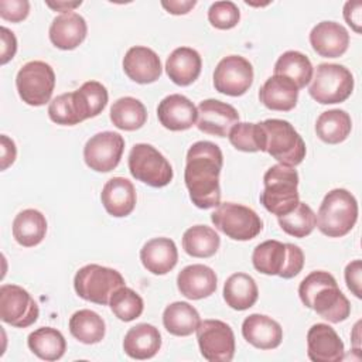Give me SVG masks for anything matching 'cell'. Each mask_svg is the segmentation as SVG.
<instances>
[{"instance_id":"cell-1","label":"cell","mask_w":362,"mask_h":362,"mask_svg":"<svg viewBox=\"0 0 362 362\" xmlns=\"http://www.w3.org/2000/svg\"><path fill=\"white\" fill-rule=\"evenodd\" d=\"M222 164V151L212 141L201 140L188 148L184 181L197 208L209 209L221 204L219 174Z\"/></svg>"},{"instance_id":"cell-2","label":"cell","mask_w":362,"mask_h":362,"mask_svg":"<svg viewBox=\"0 0 362 362\" xmlns=\"http://www.w3.org/2000/svg\"><path fill=\"white\" fill-rule=\"evenodd\" d=\"M298 296L301 303L315 311L328 322L338 324L351 314V304L339 290L335 277L324 270H315L307 274L300 286Z\"/></svg>"},{"instance_id":"cell-3","label":"cell","mask_w":362,"mask_h":362,"mask_svg":"<svg viewBox=\"0 0 362 362\" xmlns=\"http://www.w3.org/2000/svg\"><path fill=\"white\" fill-rule=\"evenodd\" d=\"M107 99L105 85L98 81H88L79 89L54 98L48 106V116L57 124L75 126L102 113Z\"/></svg>"},{"instance_id":"cell-4","label":"cell","mask_w":362,"mask_h":362,"mask_svg":"<svg viewBox=\"0 0 362 362\" xmlns=\"http://www.w3.org/2000/svg\"><path fill=\"white\" fill-rule=\"evenodd\" d=\"M263 192L260 204L276 216L288 214L300 202L298 173L294 167L274 164L263 175Z\"/></svg>"},{"instance_id":"cell-5","label":"cell","mask_w":362,"mask_h":362,"mask_svg":"<svg viewBox=\"0 0 362 362\" xmlns=\"http://www.w3.org/2000/svg\"><path fill=\"white\" fill-rule=\"evenodd\" d=\"M317 228L328 238H342L358 221L356 198L344 188L331 189L322 199L317 214Z\"/></svg>"},{"instance_id":"cell-6","label":"cell","mask_w":362,"mask_h":362,"mask_svg":"<svg viewBox=\"0 0 362 362\" xmlns=\"http://www.w3.org/2000/svg\"><path fill=\"white\" fill-rule=\"evenodd\" d=\"M252 263L259 273L279 276L281 279H293L304 267V253L297 245L272 239L264 240L255 247Z\"/></svg>"},{"instance_id":"cell-7","label":"cell","mask_w":362,"mask_h":362,"mask_svg":"<svg viewBox=\"0 0 362 362\" xmlns=\"http://www.w3.org/2000/svg\"><path fill=\"white\" fill-rule=\"evenodd\" d=\"M266 134V151L279 164L296 167L305 158V143L293 124L283 119H266L260 122Z\"/></svg>"},{"instance_id":"cell-8","label":"cell","mask_w":362,"mask_h":362,"mask_svg":"<svg viewBox=\"0 0 362 362\" xmlns=\"http://www.w3.org/2000/svg\"><path fill=\"white\" fill-rule=\"evenodd\" d=\"M124 286L123 276L106 266L86 264L81 267L74 277V288L76 294L85 301L106 305L112 294Z\"/></svg>"},{"instance_id":"cell-9","label":"cell","mask_w":362,"mask_h":362,"mask_svg":"<svg viewBox=\"0 0 362 362\" xmlns=\"http://www.w3.org/2000/svg\"><path fill=\"white\" fill-rule=\"evenodd\" d=\"M127 165L133 178L153 188L168 185L174 177L170 161L147 143H137L132 147Z\"/></svg>"},{"instance_id":"cell-10","label":"cell","mask_w":362,"mask_h":362,"mask_svg":"<svg viewBox=\"0 0 362 362\" xmlns=\"http://www.w3.org/2000/svg\"><path fill=\"white\" fill-rule=\"evenodd\" d=\"M354 90V76L339 64H320L314 72L308 93L321 105H334L346 100Z\"/></svg>"},{"instance_id":"cell-11","label":"cell","mask_w":362,"mask_h":362,"mask_svg":"<svg viewBox=\"0 0 362 362\" xmlns=\"http://www.w3.org/2000/svg\"><path fill=\"white\" fill-rule=\"evenodd\" d=\"M211 221L228 238L242 242L256 238L263 229L260 216L252 208L235 202L219 204L211 214Z\"/></svg>"},{"instance_id":"cell-12","label":"cell","mask_w":362,"mask_h":362,"mask_svg":"<svg viewBox=\"0 0 362 362\" xmlns=\"http://www.w3.org/2000/svg\"><path fill=\"white\" fill-rule=\"evenodd\" d=\"M16 88L24 103L42 106L49 102L55 88L54 69L44 61H30L17 72Z\"/></svg>"},{"instance_id":"cell-13","label":"cell","mask_w":362,"mask_h":362,"mask_svg":"<svg viewBox=\"0 0 362 362\" xmlns=\"http://www.w3.org/2000/svg\"><path fill=\"white\" fill-rule=\"evenodd\" d=\"M201 355L209 362H229L235 355V334L221 320H204L197 328Z\"/></svg>"},{"instance_id":"cell-14","label":"cell","mask_w":362,"mask_h":362,"mask_svg":"<svg viewBox=\"0 0 362 362\" xmlns=\"http://www.w3.org/2000/svg\"><path fill=\"white\" fill-rule=\"evenodd\" d=\"M40 315V308L31 294L17 284H3L0 287V318L3 322L27 328Z\"/></svg>"},{"instance_id":"cell-15","label":"cell","mask_w":362,"mask_h":362,"mask_svg":"<svg viewBox=\"0 0 362 362\" xmlns=\"http://www.w3.org/2000/svg\"><path fill=\"white\" fill-rule=\"evenodd\" d=\"M253 83V66L240 55L222 58L214 71V86L228 96L245 95Z\"/></svg>"},{"instance_id":"cell-16","label":"cell","mask_w":362,"mask_h":362,"mask_svg":"<svg viewBox=\"0 0 362 362\" xmlns=\"http://www.w3.org/2000/svg\"><path fill=\"white\" fill-rule=\"evenodd\" d=\"M124 150V139L115 132H100L92 136L83 147L85 164L98 173L115 170Z\"/></svg>"},{"instance_id":"cell-17","label":"cell","mask_w":362,"mask_h":362,"mask_svg":"<svg viewBox=\"0 0 362 362\" xmlns=\"http://www.w3.org/2000/svg\"><path fill=\"white\" fill-rule=\"evenodd\" d=\"M197 127L206 134L226 137L239 122L238 110L218 99H205L198 105Z\"/></svg>"},{"instance_id":"cell-18","label":"cell","mask_w":362,"mask_h":362,"mask_svg":"<svg viewBox=\"0 0 362 362\" xmlns=\"http://www.w3.org/2000/svg\"><path fill=\"white\" fill-rule=\"evenodd\" d=\"M307 355L313 362H339L345 358L344 342L331 325L317 322L307 332Z\"/></svg>"},{"instance_id":"cell-19","label":"cell","mask_w":362,"mask_h":362,"mask_svg":"<svg viewBox=\"0 0 362 362\" xmlns=\"http://www.w3.org/2000/svg\"><path fill=\"white\" fill-rule=\"evenodd\" d=\"M157 117L165 129L171 132H182L195 124L198 110L187 96L173 93L158 103Z\"/></svg>"},{"instance_id":"cell-20","label":"cell","mask_w":362,"mask_h":362,"mask_svg":"<svg viewBox=\"0 0 362 362\" xmlns=\"http://www.w3.org/2000/svg\"><path fill=\"white\" fill-rule=\"evenodd\" d=\"M124 74L137 83L146 85L156 82L163 72L161 61L151 48L136 45L127 49L123 58Z\"/></svg>"},{"instance_id":"cell-21","label":"cell","mask_w":362,"mask_h":362,"mask_svg":"<svg viewBox=\"0 0 362 362\" xmlns=\"http://www.w3.org/2000/svg\"><path fill=\"white\" fill-rule=\"evenodd\" d=\"M313 49L324 58L344 55L349 45V34L344 25L335 21H321L310 33Z\"/></svg>"},{"instance_id":"cell-22","label":"cell","mask_w":362,"mask_h":362,"mask_svg":"<svg viewBox=\"0 0 362 362\" xmlns=\"http://www.w3.org/2000/svg\"><path fill=\"white\" fill-rule=\"evenodd\" d=\"M216 273L205 264H189L177 276L180 293L189 300L206 298L216 290Z\"/></svg>"},{"instance_id":"cell-23","label":"cell","mask_w":362,"mask_h":362,"mask_svg":"<svg viewBox=\"0 0 362 362\" xmlns=\"http://www.w3.org/2000/svg\"><path fill=\"white\" fill-rule=\"evenodd\" d=\"M48 34L57 48L69 51L83 42L88 34V25L81 14L74 11L64 13L52 20Z\"/></svg>"},{"instance_id":"cell-24","label":"cell","mask_w":362,"mask_h":362,"mask_svg":"<svg viewBox=\"0 0 362 362\" xmlns=\"http://www.w3.org/2000/svg\"><path fill=\"white\" fill-rule=\"evenodd\" d=\"M100 201L106 212L115 218H123L133 212L136 206V189L130 180L113 177L102 188Z\"/></svg>"},{"instance_id":"cell-25","label":"cell","mask_w":362,"mask_h":362,"mask_svg":"<svg viewBox=\"0 0 362 362\" xmlns=\"http://www.w3.org/2000/svg\"><path fill=\"white\" fill-rule=\"evenodd\" d=\"M242 335L257 349H274L281 344L283 328L264 314H250L242 322Z\"/></svg>"},{"instance_id":"cell-26","label":"cell","mask_w":362,"mask_h":362,"mask_svg":"<svg viewBox=\"0 0 362 362\" xmlns=\"http://www.w3.org/2000/svg\"><path fill=\"white\" fill-rule=\"evenodd\" d=\"M140 260L144 269L153 274L163 276L171 272L178 262V250L170 238H153L140 250Z\"/></svg>"},{"instance_id":"cell-27","label":"cell","mask_w":362,"mask_h":362,"mask_svg":"<svg viewBox=\"0 0 362 362\" xmlns=\"http://www.w3.org/2000/svg\"><path fill=\"white\" fill-rule=\"evenodd\" d=\"M201 55L191 47L175 48L165 61V72L178 86H188L195 82L201 74Z\"/></svg>"},{"instance_id":"cell-28","label":"cell","mask_w":362,"mask_h":362,"mask_svg":"<svg viewBox=\"0 0 362 362\" xmlns=\"http://www.w3.org/2000/svg\"><path fill=\"white\" fill-rule=\"evenodd\" d=\"M259 99L270 110L288 112L297 105L298 88L291 79L281 75H273L262 85Z\"/></svg>"},{"instance_id":"cell-29","label":"cell","mask_w":362,"mask_h":362,"mask_svg":"<svg viewBox=\"0 0 362 362\" xmlns=\"http://www.w3.org/2000/svg\"><path fill=\"white\" fill-rule=\"evenodd\" d=\"M161 348V334L151 324L141 322L132 327L123 339V351L133 359H150Z\"/></svg>"},{"instance_id":"cell-30","label":"cell","mask_w":362,"mask_h":362,"mask_svg":"<svg viewBox=\"0 0 362 362\" xmlns=\"http://www.w3.org/2000/svg\"><path fill=\"white\" fill-rule=\"evenodd\" d=\"M259 297V288L255 279L246 273L230 274L223 284L225 303L238 311H245L255 305Z\"/></svg>"},{"instance_id":"cell-31","label":"cell","mask_w":362,"mask_h":362,"mask_svg":"<svg viewBox=\"0 0 362 362\" xmlns=\"http://www.w3.org/2000/svg\"><path fill=\"white\" fill-rule=\"evenodd\" d=\"M47 233L45 216L33 208L18 212L13 221V236L24 247H33L42 242Z\"/></svg>"},{"instance_id":"cell-32","label":"cell","mask_w":362,"mask_h":362,"mask_svg":"<svg viewBox=\"0 0 362 362\" xmlns=\"http://www.w3.org/2000/svg\"><path fill=\"white\" fill-rule=\"evenodd\" d=\"M201 322L199 313L187 301H175L163 313L164 328L175 337H188L197 331Z\"/></svg>"},{"instance_id":"cell-33","label":"cell","mask_w":362,"mask_h":362,"mask_svg":"<svg viewBox=\"0 0 362 362\" xmlns=\"http://www.w3.org/2000/svg\"><path fill=\"white\" fill-rule=\"evenodd\" d=\"M30 351L44 361H58L66 351V341L61 331L52 327H41L28 335Z\"/></svg>"},{"instance_id":"cell-34","label":"cell","mask_w":362,"mask_h":362,"mask_svg":"<svg viewBox=\"0 0 362 362\" xmlns=\"http://www.w3.org/2000/svg\"><path fill=\"white\" fill-rule=\"evenodd\" d=\"M351 116L342 109L322 112L315 122V133L318 139L328 144L342 143L351 134Z\"/></svg>"},{"instance_id":"cell-35","label":"cell","mask_w":362,"mask_h":362,"mask_svg":"<svg viewBox=\"0 0 362 362\" xmlns=\"http://www.w3.org/2000/svg\"><path fill=\"white\" fill-rule=\"evenodd\" d=\"M146 120V106L136 98L123 96L110 106V122L120 130H137L144 126Z\"/></svg>"},{"instance_id":"cell-36","label":"cell","mask_w":362,"mask_h":362,"mask_svg":"<svg viewBox=\"0 0 362 362\" xmlns=\"http://www.w3.org/2000/svg\"><path fill=\"white\" fill-rule=\"evenodd\" d=\"M69 332L79 342L92 345L103 339L106 332V325L103 318L98 313L85 308L71 315Z\"/></svg>"},{"instance_id":"cell-37","label":"cell","mask_w":362,"mask_h":362,"mask_svg":"<svg viewBox=\"0 0 362 362\" xmlns=\"http://www.w3.org/2000/svg\"><path fill=\"white\" fill-rule=\"evenodd\" d=\"M313 65L307 55L300 51L283 52L274 64V75H281L291 79L298 89L305 88L313 79Z\"/></svg>"},{"instance_id":"cell-38","label":"cell","mask_w":362,"mask_h":362,"mask_svg":"<svg viewBox=\"0 0 362 362\" xmlns=\"http://www.w3.org/2000/svg\"><path fill=\"white\" fill-rule=\"evenodd\" d=\"M221 246L219 235L206 225L188 228L182 235V249L192 257H211Z\"/></svg>"},{"instance_id":"cell-39","label":"cell","mask_w":362,"mask_h":362,"mask_svg":"<svg viewBox=\"0 0 362 362\" xmlns=\"http://www.w3.org/2000/svg\"><path fill=\"white\" fill-rule=\"evenodd\" d=\"M230 144L245 153L266 151V134L260 123H236L229 134Z\"/></svg>"},{"instance_id":"cell-40","label":"cell","mask_w":362,"mask_h":362,"mask_svg":"<svg viewBox=\"0 0 362 362\" xmlns=\"http://www.w3.org/2000/svg\"><path fill=\"white\" fill-rule=\"evenodd\" d=\"M277 221L283 232L294 238H305L317 226V218L314 211L301 201L288 214L277 216Z\"/></svg>"},{"instance_id":"cell-41","label":"cell","mask_w":362,"mask_h":362,"mask_svg":"<svg viewBox=\"0 0 362 362\" xmlns=\"http://www.w3.org/2000/svg\"><path fill=\"white\" fill-rule=\"evenodd\" d=\"M109 305L112 313L120 321H124V322L139 318L144 310L143 298L134 290L126 286H122L112 294L109 300Z\"/></svg>"},{"instance_id":"cell-42","label":"cell","mask_w":362,"mask_h":362,"mask_svg":"<svg viewBox=\"0 0 362 362\" xmlns=\"http://www.w3.org/2000/svg\"><path fill=\"white\" fill-rule=\"evenodd\" d=\"M208 20L218 30H230L238 25L240 11L233 1H215L208 10Z\"/></svg>"},{"instance_id":"cell-43","label":"cell","mask_w":362,"mask_h":362,"mask_svg":"<svg viewBox=\"0 0 362 362\" xmlns=\"http://www.w3.org/2000/svg\"><path fill=\"white\" fill-rule=\"evenodd\" d=\"M30 3L27 0H1L0 17L11 23H20L28 17Z\"/></svg>"},{"instance_id":"cell-44","label":"cell","mask_w":362,"mask_h":362,"mask_svg":"<svg viewBox=\"0 0 362 362\" xmlns=\"http://www.w3.org/2000/svg\"><path fill=\"white\" fill-rule=\"evenodd\" d=\"M361 274H362V263L359 259L352 260L351 263L346 264L345 267V281L346 287L355 294V297L361 298L362 297V290H361Z\"/></svg>"},{"instance_id":"cell-45","label":"cell","mask_w":362,"mask_h":362,"mask_svg":"<svg viewBox=\"0 0 362 362\" xmlns=\"http://www.w3.org/2000/svg\"><path fill=\"white\" fill-rule=\"evenodd\" d=\"M1 35V55H0V64L4 65L10 59L14 58L17 51V40L13 31H10L7 27L0 28Z\"/></svg>"},{"instance_id":"cell-46","label":"cell","mask_w":362,"mask_h":362,"mask_svg":"<svg viewBox=\"0 0 362 362\" xmlns=\"http://www.w3.org/2000/svg\"><path fill=\"white\" fill-rule=\"evenodd\" d=\"M344 18L355 33H361L362 24V1H346L344 6Z\"/></svg>"},{"instance_id":"cell-47","label":"cell","mask_w":362,"mask_h":362,"mask_svg":"<svg viewBox=\"0 0 362 362\" xmlns=\"http://www.w3.org/2000/svg\"><path fill=\"white\" fill-rule=\"evenodd\" d=\"M0 140H1V165H0V168L7 170L16 161L17 148H16V143L6 134H1Z\"/></svg>"},{"instance_id":"cell-48","label":"cell","mask_w":362,"mask_h":362,"mask_svg":"<svg viewBox=\"0 0 362 362\" xmlns=\"http://www.w3.org/2000/svg\"><path fill=\"white\" fill-rule=\"evenodd\" d=\"M161 6H163L170 14L181 16V14L189 13V11L197 6V1H195V0H170V1L163 0V1H161Z\"/></svg>"},{"instance_id":"cell-49","label":"cell","mask_w":362,"mask_h":362,"mask_svg":"<svg viewBox=\"0 0 362 362\" xmlns=\"http://www.w3.org/2000/svg\"><path fill=\"white\" fill-rule=\"evenodd\" d=\"M81 4H82L81 0H79V1H55V3L47 1V6H48L49 8H52V10H55V11H61L62 14H64V13H71L74 8L79 7Z\"/></svg>"},{"instance_id":"cell-50","label":"cell","mask_w":362,"mask_h":362,"mask_svg":"<svg viewBox=\"0 0 362 362\" xmlns=\"http://www.w3.org/2000/svg\"><path fill=\"white\" fill-rule=\"evenodd\" d=\"M359 325H361V321H358L356 324H355V327H354V339H352V342H354V346H355V351H359V344H358V341H359Z\"/></svg>"}]
</instances>
